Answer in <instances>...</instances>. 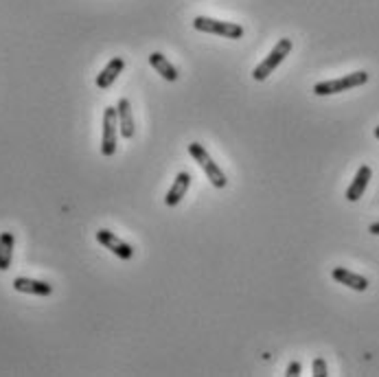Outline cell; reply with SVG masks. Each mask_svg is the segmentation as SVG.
Returning a JSON list of instances; mask_svg holds the SVG:
<instances>
[{"mask_svg":"<svg viewBox=\"0 0 379 377\" xmlns=\"http://www.w3.org/2000/svg\"><path fill=\"white\" fill-rule=\"evenodd\" d=\"M13 246H16V237H13V233H9V231L0 233V272H5V270L11 268Z\"/></svg>","mask_w":379,"mask_h":377,"instance_id":"cell-14","label":"cell"},{"mask_svg":"<svg viewBox=\"0 0 379 377\" xmlns=\"http://www.w3.org/2000/svg\"><path fill=\"white\" fill-rule=\"evenodd\" d=\"M371 79V75L366 70H357L351 75H344L340 79H329V82H320L314 86V95L318 97H329V95H338V93H346V90L364 86Z\"/></svg>","mask_w":379,"mask_h":377,"instance_id":"cell-1","label":"cell"},{"mask_svg":"<svg viewBox=\"0 0 379 377\" xmlns=\"http://www.w3.org/2000/svg\"><path fill=\"white\" fill-rule=\"evenodd\" d=\"M116 116H118V132L123 139H132L136 125H134V112H132V103L127 99H118L116 103Z\"/></svg>","mask_w":379,"mask_h":377,"instance_id":"cell-8","label":"cell"},{"mask_svg":"<svg viewBox=\"0 0 379 377\" xmlns=\"http://www.w3.org/2000/svg\"><path fill=\"white\" fill-rule=\"evenodd\" d=\"M290 51H292V40H290V38L279 40V42H277V47L268 53V57L263 59V62H261L259 66H254L252 77H254L256 82H265V79L270 77V75L283 64V59H285L287 55H290Z\"/></svg>","mask_w":379,"mask_h":377,"instance_id":"cell-3","label":"cell"},{"mask_svg":"<svg viewBox=\"0 0 379 377\" xmlns=\"http://www.w3.org/2000/svg\"><path fill=\"white\" fill-rule=\"evenodd\" d=\"M189 154H191V158L202 167V171L206 174V178H208V183H210V185H213L215 189H226V185H229V180H226V174L219 169V164L208 156V152L204 149V145H200V143H191V145H189Z\"/></svg>","mask_w":379,"mask_h":377,"instance_id":"cell-2","label":"cell"},{"mask_svg":"<svg viewBox=\"0 0 379 377\" xmlns=\"http://www.w3.org/2000/svg\"><path fill=\"white\" fill-rule=\"evenodd\" d=\"M149 64H151V68H156V72L160 75L162 79H167V82H176L180 77L178 68L162 53H158V51H154V53L149 55Z\"/></svg>","mask_w":379,"mask_h":377,"instance_id":"cell-13","label":"cell"},{"mask_svg":"<svg viewBox=\"0 0 379 377\" xmlns=\"http://www.w3.org/2000/svg\"><path fill=\"white\" fill-rule=\"evenodd\" d=\"M191 174L189 171H180L178 176H176V180H173V185H171V189L167 191V195H164V204L167 206H176V204H180V200L185 198L187 195V191H189V187H191Z\"/></svg>","mask_w":379,"mask_h":377,"instance_id":"cell-11","label":"cell"},{"mask_svg":"<svg viewBox=\"0 0 379 377\" xmlns=\"http://www.w3.org/2000/svg\"><path fill=\"white\" fill-rule=\"evenodd\" d=\"M311 373H314V377H327V375H329L325 357H316V360H314V364H311Z\"/></svg>","mask_w":379,"mask_h":377,"instance_id":"cell-15","label":"cell"},{"mask_svg":"<svg viewBox=\"0 0 379 377\" xmlns=\"http://www.w3.org/2000/svg\"><path fill=\"white\" fill-rule=\"evenodd\" d=\"M331 277L336 279L340 285H346V288H351L355 292H366L369 285H371L366 277H362L357 272H351L348 268H340V266L331 270Z\"/></svg>","mask_w":379,"mask_h":377,"instance_id":"cell-7","label":"cell"},{"mask_svg":"<svg viewBox=\"0 0 379 377\" xmlns=\"http://www.w3.org/2000/svg\"><path fill=\"white\" fill-rule=\"evenodd\" d=\"M97 241L103 246V248H108L112 254H116L118 259H123V261H130L134 257V248L127 244V241H123L121 237H116L112 231L108 229H101L97 231Z\"/></svg>","mask_w":379,"mask_h":377,"instance_id":"cell-6","label":"cell"},{"mask_svg":"<svg viewBox=\"0 0 379 377\" xmlns=\"http://www.w3.org/2000/svg\"><path fill=\"white\" fill-rule=\"evenodd\" d=\"M375 139H377V141H379V125H377V128H375Z\"/></svg>","mask_w":379,"mask_h":377,"instance_id":"cell-18","label":"cell"},{"mask_svg":"<svg viewBox=\"0 0 379 377\" xmlns=\"http://www.w3.org/2000/svg\"><path fill=\"white\" fill-rule=\"evenodd\" d=\"M371 178H373V169L369 167V164H362V167L357 169V174H355V178H353L351 187L346 189V200L348 202H357L364 195V191H366Z\"/></svg>","mask_w":379,"mask_h":377,"instance_id":"cell-9","label":"cell"},{"mask_svg":"<svg viewBox=\"0 0 379 377\" xmlns=\"http://www.w3.org/2000/svg\"><path fill=\"white\" fill-rule=\"evenodd\" d=\"M369 233H371V235H379V222H375V224L369 226Z\"/></svg>","mask_w":379,"mask_h":377,"instance_id":"cell-17","label":"cell"},{"mask_svg":"<svg viewBox=\"0 0 379 377\" xmlns=\"http://www.w3.org/2000/svg\"><path fill=\"white\" fill-rule=\"evenodd\" d=\"M193 26L202 33H213V36H222L226 40H239L244 36V26L237 22H224V20H215V18H206V16H198L193 20Z\"/></svg>","mask_w":379,"mask_h":377,"instance_id":"cell-4","label":"cell"},{"mask_svg":"<svg viewBox=\"0 0 379 377\" xmlns=\"http://www.w3.org/2000/svg\"><path fill=\"white\" fill-rule=\"evenodd\" d=\"M13 290L22 292V294H33V296H51L53 294V285H49L47 281L18 277V279H13Z\"/></svg>","mask_w":379,"mask_h":377,"instance_id":"cell-10","label":"cell"},{"mask_svg":"<svg viewBox=\"0 0 379 377\" xmlns=\"http://www.w3.org/2000/svg\"><path fill=\"white\" fill-rule=\"evenodd\" d=\"M118 145V116L116 108H105L103 112V134H101V154L110 158L116 154Z\"/></svg>","mask_w":379,"mask_h":377,"instance_id":"cell-5","label":"cell"},{"mask_svg":"<svg viewBox=\"0 0 379 377\" xmlns=\"http://www.w3.org/2000/svg\"><path fill=\"white\" fill-rule=\"evenodd\" d=\"M125 68V59L123 57H112L108 64H105V68L97 75V86L101 90H108L116 79H118V75L123 72Z\"/></svg>","mask_w":379,"mask_h":377,"instance_id":"cell-12","label":"cell"},{"mask_svg":"<svg viewBox=\"0 0 379 377\" xmlns=\"http://www.w3.org/2000/svg\"><path fill=\"white\" fill-rule=\"evenodd\" d=\"M300 369H302V367H300V362L294 360V362H290V367H287L285 375H287V377H298V375H300Z\"/></svg>","mask_w":379,"mask_h":377,"instance_id":"cell-16","label":"cell"}]
</instances>
